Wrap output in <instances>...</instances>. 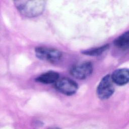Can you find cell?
Instances as JSON below:
<instances>
[{
	"mask_svg": "<svg viewBox=\"0 0 129 129\" xmlns=\"http://www.w3.org/2000/svg\"><path fill=\"white\" fill-rule=\"evenodd\" d=\"M35 53L36 56L39 59L51 63L59 61L62 56V53L58 49L44 46L36 47Z\"/></svg>",
	"mask_w": 129,
	"mask_h": 129,
	"instance_id": "2",
	"label": "cell"
},
{
	"mask_svg": "<svg viewBox=\"0 0 129 129\" xmlns=\"http://www.w3.org/2000/svg\"><path fill=\"white\" fill-rule=\"evenodd\" d=\"M54 87L61 93L71 96L77 92L78 86L77 83L72 79L63 78L58 80L54 83Z\"/></svg>",
	"mask_w": 129,
	"mask_h": 129,
	"instance_id": "5",
	"label": "cell"
},
{
	"mask_svg": "<svg viewBox=\"0 0 129 129\" xmlns=\"http://www.w3.org/2000/svg\"><path fill=\"white\" fill-rule=\"evenodd\" d=\"M93 65L91 62H83L73 66L70 70V74L74 78L84 80L89 77L92 73Z\"/></svg>",
	"mask_w": 129,
	"mask_h": 129,
	"instance_id": "4",
	"label": "cell"
},
{
	"mask_svg": "<svg viewBox=\"0 0 129 129\" xmlns=\"http://www.w3.org/2000/svg\"><path fill=\"white\" fill-rule=\"evenodd\" d=\"M14 3L19 13L29 18L41 15L45 9L46 4L44 1H16Z\"/></svg>",
	"mask_w": 129,
	"mask_h": 129,
	"instance_id": "1",
	"label": "cell"
},
{
	"mask_svg": "<svg viewBox=\"0 0 129 129\" xmlns=\"http://www.w3.org/2000/svg\"><path fill=\"white\" fill-rule=\"evenodd\" d=\"M59 76L58 73L50 71L41 74L36 78L35 80L36 82L43 84H52L55 83L58 80Z\"/></svg>",
	"mask_w": 129,
	"mask_h": 129,
	"instance_id": "7",
	"label": "cell"
},
{
	"mask_svg": "<svg viewBox=\"0 0 129 129\" xmlns=\"http://www.w3.org/2000/svg\"><path fill=\"white\" fill-rule=\"evenodd\" d=\"M114 84L119 86L126 84L129 80V71L126 68L118 69L115 70L111 76Z\"/></svg>",
	"mask_w": 129,
	"mask_h": 129,
	"instance_id": "6",
	"label": "cell"
},
{
	"mask_svg": "<svg viewBox=\"0 0 129 129\" xmlns=\"http://www.w3.org/2000/svg\"><path fill=\"white\" fill-rule=\"evenodd\" d=\"M114 45L123 50H125L128 48L129 46V33L128 31L124 32L121 35L116 38L113 42Z\"/></svg>",
	"mask_w": 129,
	"mask_h": 129,
	"instance_id": "8",
	"label": "cell"
},
{
	"mask_svg": "<svg viewBox=\"0 0 129 129\" xmlns=\"http://www.w3.org/2000/svg\"><path fill=\"white\" fill-rule=\"evenodd\" d=\"M114 86L111 75L105 76L98 84L96 93L98 97L101 100H106L110 98L114 92Z\"/></svg>",
	"mask_w": 129,
	"mask_h": 129,
	"instance_id": "3",
	"label": "cell"
},
{
	"mask_svg": "<svg viewBox=\"0 0 129 129\" xmlns=\"http://www.w3.org/2000/svg\"><path fill=\"white\" fill-rule=\"evenodd\" d=\"M109 45L108 44H104L101 46L92 48L82 51V53L89 56H98L102 54L108 49Z\"/></svg>",
	"mask_w": 129,
	"mask_h": 129,
	"instance_id": "9",
	"label": "cell"
}]
</instances>
